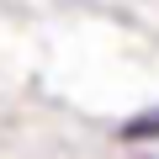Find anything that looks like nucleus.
<instances>
[{"label":"nucleus","instance_id":"obj_1","mask_svg":"<svg viewBox=\"0 0 159 159\" xmlns=\"http://www.w3.org/2000/svg\"><path fill=\"white\" fill-rule=\"evenodd\" d=\"M122 133H127V138H159V117H133Z\"/></svg>","mask_w":159,"mask_h":159}]
</instances>
